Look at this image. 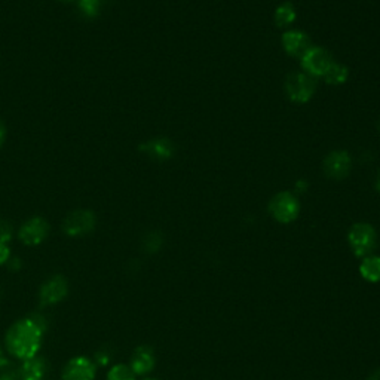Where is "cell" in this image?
I'll return each instance as SVG.
<instances>
[{"mask_svg": "<svg viewBox=\"0 0 380 380\" xmlns=\"http://www.w3.org/2000/svg\"><path fill=\"white\" fill-rule=\"evenodd\" d=\"M45 330L47 321L42 315L20 319L6 333V348L13 357L30 360L37 355Z\"/></svg>", "mask_w": 380, "mask_h": 380, "instance_id": "cell-1", "label": "cell"}, {"mask_svg": "<svg viewBox=\"0 0 380 380\" xmlns=\"http://www.w3.org/2000/svg\"><path fill=\"white\" fill-rule=\"evenodd\" d=\"M348 241L357 257L364 259L373 254L377 245V233L369 223H357L350 227L348 233Z\"/></svg>", "mask_w": 380, "mask_h": 380, "instance_id": "cell-2", "label": "cell"}, {"mask_svg": "<svg viewBox=\"0 0 380 380\" xmlns=\"http://www.w3.org/2000/svg\"><path fill=\"white\" fill-rule=\"evenodd\" d=\"M316 91V83L312 76L306 75L304 71H296L285 81V93L288 98L295 103L304 105L314 97Z\"/></svg>", "mask_w": 380, "mask_h": 380, "instance_id": "cell-3", "label": "cell"}, {"mask_svg": "<svg viewBox=\"0 0 380 380\" xmlns=\"http://www.w3.org/2000/svg\"><path fill=\"white\" fill-rule=\"evenodd\" d=\"M269 213L276 222L283 225L295 222L300 214V203L295 195L281 192L275 195L269 202Z\"/></svg>", "mask_w": 380, "mask_h": 380, "instance_id": "cell-4", "label": "cell"}, {"mask_svg": "<svg viewBox=\"0 0 380 380\" xmlns=\"http://www.w3.org/2000/svg\"><path fill=\"white\" fill-rule=\"evenodd\" d=\"M300 61L303 71L312 78H324L330 67L336 63L330 52L319 47H311L302 55Z\"/></svg>", "mask_w": 380, "mask_h": 380, "instance_id": "cell-5", "label": "cell"}, {"mask_svg": "<svg viewBox=\"0 0 380 380\" xmlns=\"http://www.w3.org/2000/svg\"><path fill=\"white\" fill-rule=\"evenodd\" d=\"M95 227V215L93 211L76 210L70 213L63 223L64 233L69 237H82Z\"/></svg>", "mask_w": 380, "mask_h": 380, "instance_id": "cell-6", "label": "cell"}, {"mask_svg": "<svg viewBox=\"0 0 380 380\" xmlns=\"http://www.w3.org/2000/svg\"><path fill=\"white\" fill-rule=\"evenodd\" d=\"M48 232H49V225L47 223L45 218L33 217L21 226L20 239L25 245H39L40 242L47 239Z\"/></svg>", "mask_w": 380, "mask_h": 380, "instance_id": "cell-7", "label": "cell"}, {"mask_svg": "<svg viewBox=\"0 0 380 380\" xmlns=\"http://www.w3.org/2000/svg\"><path fill=\"white\" fill-rule=\"evenodd\" d=\"M352 167V159L345 150H334L324 160V171L330 179L342 180L350 171Z\"/></svg>", "mask_w": 380, "mask_h": 380, "instance_id": "cell-8", "label": "cell"}, {"mask_svg": "<svg viewBox=\"0 0 380 380\" xmlns=\"http://www.w3.org/2000/svg\"><path fill=\"white\" fill-rule=\"evenodd\" d=\"M69 293V285L67 281L63 276L57 275L52 276L51 280H48L40 288V304L42 306H49L55 304L58 302H61Z\"/></svg>", "mask_w": 380, "mask_h": 380, "instance_id": "cell-9", "label": "cell"}, {"mask_svg": "<svg viewBox=\"0 0 380 380\" xmlns=\"http://www.w3.org/2000/svg\"><path fill=\"white\" fill-rule=\"evenodd\" d=\"M95 365L85 357L70 360L63 370V380H94Z\"/></svg>", "mask_w": 380, "mask_h": 380, "instance_id": "cell-10", "label": "cell"}, {"mask_svg": "<svg viewBox=\"0 0 380 380\" xmlns=\"http://www.w3.org/2000/svg\"><path fill=\"white\" fill-rule=\"evenodd\" d=\"M283 48L291 57H300L311 48V40L303 32L288 30L283 35Z\"/></svg>", "mask_w": 380, "mask_h": 380, "instance_id": "cell-11", "label": "cell"}, {"mask_svg": "<svg viewBox=\"0 0 380 380\" xmlns=\"http://www.w3.org/2000/svg\"><path fill=\"white\" fill-rule=\"evenodd\" d=\"M140 150L156 160H168L174 155V144L168 138H152L140 146Z\"/></svg>", "mask_w": 380, "mask_h": 380, "instance_id": "cell-12", "label": "cell"}, {"mask_svg": "<svg viewBox=\"0 0 380 380\" xmlns=\"http://www.w3.org/2000/svg\"><path fill=\"white\" fill-rule=\"evenodd\" d=\"M155 354H153V350L148 346H140L134 350V354L133 357H131V364H129V367L133 369V372L136 374H148L153 370L155 367Z\"/></svg>", "mask_w": 380, "mask_h": 380, "instance_id": "cell-13", "label": "cell"}, {"mask_svg": "<svg viewBox=\"0 0 380 380\" xmlns=\"http://www.w3.org/2000/svg\"><path fill=\"white\" fill-rule=\"evenodd\" d=\"M47 373V361L42 357L25 360L18 370L20 380H42Z\"/></svg>", "mask_w": 380, "mask_h": 380, "instance_id": "cell-14", "label": "cell"}, {"mask_svg": "<svg viewBox=\"0 0 380 380\" xmlns=\"http://www.w3.org/2000/svg\"><path fill=\"white\" fill-rule=\"evenodd\" d=\"M360 273L367 283H380V257L374 254L364 257L360 265Z\"/></svg>", "mask_w": 380, "mask_h": 380, "instance_id": "cell-15", "label": "cell"}, {"mask_svg": "<svg viewBox=\"0 0 380 380\" xmlns=\"http://www.w3.org/2000/svg\"><path fill=\"white\" fill-rule=\"evenodd\" d=\"M296 20V9L291 4H283L275 11V23L278 27H288Z\"/></svg>", "mask_w": 380, "mask_h": 380, "instance_id": "cell-16", "label": "cell"}, {"mask_svg": "<svg viewBox=\"0 0 380 380\" xmlns=\"http://www.w3.org/2000/svg\"><path fill=\"white\" fill-rule=\"evenodd\" d=\"M348 76H349V69L343 64H339V63H334L330 70L326 73V82L328 85H342L348 81Z\"/></svg>", "mask_w": 380, "mask_h": 380, "instance_id": "cell-17", "label": "cell"}, {"mask_svg": "<svg viewBox=\"0 0 380 380\" xmlns=\"http://www.w3.org/2000/svg\"><path fill=\"white\" fill-rule=\"evenodd\" d=\"M136 376L137 374L129 365L119 364L110 369V372L107 373V380H136Z\"/></svg>", "mask_w": 380, "mask_h": 380, "instance_id": "cell-18", "label": "cell"}, {"mask_svg": "<svg viewBox=\"0 0 380 380\" xmlns=\"http://www.w3.org/2000/svg\"><path fill=\"white\" fill-rule=\"evenodd\" d=\"M18 370L11 361L0 357V380H18Z\"/></svg>", "mask_w": 380, "mask_h": 380, "instance_id": "cell-19", "label": "cell"}, {"mask_svg": "<svg viewBox=\"0 0 380 380\" xmlns=\"http://www.w3.org/2000/svg\"><path fill=\"white\" fill-rule=\"evenodd\" d=\"M81 11L86 17H97L101 9V0H79Z\"/></svg>", "mask_w": 380, "mask_h": 380, "instance_id": "cell-20", "label": "cell"}, {"mask_svg": "<svg viewBox=\"0 0 380 380\" xmlns=\"http://www.w3.org/2000/svg\"><path fill=\"white\" fill-rule=\"evenodd\" d=\"M160 245H162V238H160L159 233H150V235L146 238V241H144L146 250H148L149 253L158 251L160 248Z\"/></svg>", "mask_w": 380, "mask_h": 380, "instance_id": "cell-21", "label": "cell"}, {"mask_svg": "<svg viewBox=\"0 0 380 380\" xmlns=\"http://www.w3.org/2000/svg\"><path fill=\"white\" fill-rule=\"evenodd\" d=\"M12 238V227L8 222L0 220V244H8Z\"/></svg>", "mask_w": 380, "mask_h": 380, "instance_id": "cell-22", "label": "cell"}, {"mask_svg": "<svg viewBox=\"0 0 380 380\" xmlns=\"http://www.w3.org/2000/svg\"><path fill=\"white\" fill-rule=\"evenodd\" d=\"M11 257V250L8 244H0V265H5V263Z\"/></svg>", "mask_w": 380, "mask_h": 380, "instance_id": "cell-23", "label": "cell"}, {"mask_svg": "<svg viewBox=\"0 0 380 380\" xmlns=\"http://www.w3.org/2000/svg\"><path fill=\"white\" fill-rule=\"evenodd\" d=\"M5 137H6V129H5L4 121L0 119V148H2V144H4V141H5Z\"/></svg>", "mask_w": 380, "mask_h": 380, "instance_id": "cell-24", "label": "cell"}, {"mask_svg": "<svg viewBox=\"0 0 380 380\" xmlns=\"http://www.w3.org/2000/svg\"><path fill=\"white\" fill-rule=\"evenodd\" d=\"M95 358H97V361H98L100 365H106L109 362V360H110L107 354H98Z\"/></svg>", "mask_w": 380, "mask_h": 380, "instance_id": "cell-25", "label": "cell"}, {"mask_svg": "<svg viewBox=\"0 0 380 380\" xmlns=\"http://www.w3.org/2000/svg\"><path fill=\"white\" fill-rule=\"evenodd\" d=\"M367 380H380V369H377V370H374L370 376H369V379Z\"/></svg>", "mask_w": 380, "mask_h": 380, "instance_id": "cell-26", "label": "cell"}, {"mask_svg": "<svg viewBox=\"0 0 380 380\" xmlns=\"http://www.w3.org/2000/svg\"><path fill=\"white\" fill-rule=\"evenodd\" d=\"M374 187H376V190H377V192L380 194V171L377 172V175H376V182H374Z\"/></svg>", "mask_w": 380, "mask_h": 380, "instance_id": "cell-27", "label": "cell"}, {"mask_svg": "<svg viewBox=\"0 0 380 380\" xmlns=\"http://www.w3.org/2000/svg\"><path fill=\"white\" fill-rule=\"evenodd\" d=\"M144 380H158V379H144Z\"/></svg>", "mask_w": 380, "mask_h": 380, "instance_id": "cell-28", "label": "cell"}, {"mask_svg": "<svg viewBox=\"0 0 380 380\" xmlns=\"http://www.w3.org/2000/svg\"><path fill=\"white\" fill-rule=\"evenodd\" d=\"M0 357H2V349H0Z\"/></svg>", "mask_w": 380, "mask_h": 380, "instance_id": "cell-29", "label": "cell"}, {"mask_svg": "<svg viewBox=\"0 0 380 380\" xmlns=\"http://www.w3.org/2000/svg\"><path fill=\"white\" fill-rule=\"evenodd\" d=\"M63 2H70V0H63Z\"/></svg>", "mask_w": 380, "mask_h": 380, "instance_id": "cell-30", "label": "cell"}, {"mask_svg": "<svg viewBox=\"0 0 380 380\" xmlns=\"http://www.w3.org/2000/svg\"><path fill=\"white\" fill-rule=\"evenodd\" d=\"M379 129H380V124H379Z\"/></svg>", "mask_w": 380, "mask_h": 380, "instance_id": "cell-31", "label": "cell"}]
</instances>
